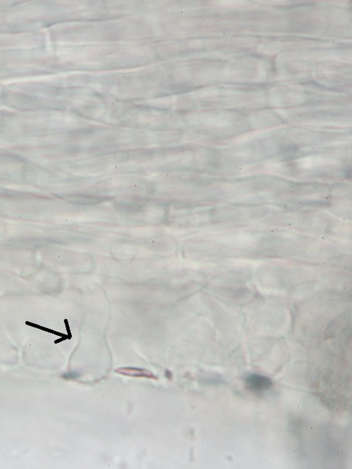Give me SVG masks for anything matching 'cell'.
Segmentation results:
<instances>
[{"label": "cell", "mask_w": 352, "mask_h": 469, "mask_svg": "<svg viewBox=\"0 0 352 469\" xmlns=\"http://www.w3.org/2000/svg\"><path fill=\"white\" fill-rule=\"evenodd\" d=\"M246 384L251 391L260 392L269 389L272 386V381L270 379L264 376L253 374L247 378Z\"/></svg>", "instance_id": "1"}, {"label": "cell", "mask_w": 352, "mask_h": 469, "mask_svg": "<svg viewBox=\"0 0 352 469\" xmlns=\"http://www.w3.org/2000/svg\"><path fill=\"white\" fill-rule=\"evenodd\" d=\"M116 373L126 376V377L147 378V379L157 380L158 378L155 377L154 373L149 370L142 369V368H134V367H122L117 368Z\"/></svg>", "instance_id": "2"}, {"label": "cell", "mask_w": 352, "mask_h": 469, "mask_svg": "<svg viewBox=\"0 0 352 469\" xmlns=\"http://www.w3.org/2000/svg\"><path fill=\"white\" fill-rule=\"evenodd\" d=\"M26 324L28 325V326H33V327L38 328V329H40L41 331L48 332L49 333H52V334L56 335L57 336L61 337V338L55 340V342H54L55 343H59V342H62L63 340H70V339L72 338V337L69 336L68 335L63 334V333H59V332L53 331V330L43 327V326H39V325L33 324V323L31 322H28V321H26Z\"/></svg>", "instance_id": "3"}, {"label": "cell", "mask_w": 352, "mask_h": 469, "mask_svg": "<svg viewBox=\"0 0 352 469\" xmlns=\"http://www.w3.org/2000/svg\"><path fill=\"white\" fill-rule=\"evenodd\" d=\"M79 377H80V374L76 372H70V373H64L62 376L63 379L65 380H73Z\"/></svg>", "instance_id": "4"}, {"label": "cell", "mask_w": 352, "mask_h": 469, "mask_svg": "<svg viewBox=\"0 0 352 469\" xmlns=\"http://www.w3.org/2000/svg\"><path fill=\"white\" fill-rule=\"evenodd\" d=\"M165 376H166V377L168 378V379H170V380H171V379H172L171 372L169 371V370H166V371H165Z\"/></svg>", "instance_id": "5"}]
</instances>
